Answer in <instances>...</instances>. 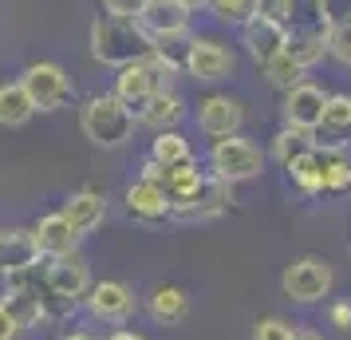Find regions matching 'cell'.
<instances>
[{
    "label": "cell",
    "mask_w": 351,
    "mask_h": 340,
    "mask_svg": "<svg viewBox=\"0 0 351 340\" xmlns=\"http://www.w3.org/2000/svg\"><path fill=\"white\" fill-rule=\"evenodd\" d=\"M80 305L99 324H127L138 313V297H134L127 281H91V289H87Z\"/></svg>",
    "instance_id": "9"
},
{
    "label": "cell",
    "mask_w": 351,
    "mask_h": 340,
    "mask_svg": "<svg viewBox=\"0 0 351 340\" xmlns=\"http://www.w3.org/2000/svg\"><path fill=\"white\" fill-rule=\"evenodd\" d=\"M285 52L304 67V71H312V67L324 64V56H328V36H324V28H308V32H296V36H288Z\"/></svg>",
    "instance_id": "24"
},
{
    "label": "cell",
    "mask_w": 351,
    "mask_h": 340,
    "mask_svg": "<svg viewBox=\"0 0 351 340\" xmlns=\"http://www.w3.org/2000/svg\"><path fill=\"white\" fill-rule=\"evenodd\" d=\"M36 281H40V293L48 301V317L56 308H75L91 289V265L80 249L75 253H64V258H40V269H36Z\"/></svg>",
    "instance_id": "2"
},
{
    "label": "cell",
    "mask_w": 351,
    "mask_h": 340,
    "mask_svg": "<svg viewBox=\"0 0 351 340\" xmlns=\"http://www.w3.org/2000/svg\"><path fill=\"white\" fill-rule=\"evenodd\" d=\"M107 340H146L143 332H130V328H119V332H111Z\"/></svg>",
    "instance_id": "39"
},
{
    "label": "cell",
    "mask_w": 351,
    "mask_h": 340,
    "mask_svg": "<svg viewBox=\"0 0 351 340\" xmlns=\"http://www.w3.org/2000/svg\"><path fill=\"white\" fill-rule=\"evenodd\" d=\"M324 36H328V56L335 64L351 67V16H339Z\"/></svg>",
    "instance_id": "30"
},
{
    "label": "cell",
    "mask_w": 351,
    "mask_h": 340,
    "mask_svg": "<svg viewBox=\"0 0 351 340\" xmlns=\"http://www.w3.org/2000/svg\"><path fill=\"white\" fill-rule=\"evenodd\" d=\"M178 71H182V64H178L174 56H170L166 48H154L150 56H143V60L119 67V76H114V95L123 99L130 111H138L154 91L174 87Z\"/></svg>",
    "instance_id": "4"
},
{
    "label": "cell",
    "mask_w": 351,
    "mask_h": 340,
    "mask_svg": "<svg viewBox=\"0 0 351 340\" xmlns=\"http://www.w3.org/2000/svg\"><path fill=\"white\" fill-rule=\"evenodd\" d=\"M134 20H138V28H143L154 44L170 48L174 40H190L193 12H190V8H182L178 0H146V8Z\"/></svg>",
    "instance_id": "10"
},
{
    "label": "cell",
    "mask_w": 351,
    "mask_h": 340,
    "mask_svg": "<svg viewBox=\"0 0 351 340\" xmlns=\"http://www.w3.org/2000/svg\"><path fill=\"white\" fill-rule=\"evenodd\" d=\"M304 76H308V71H304V67L296 64V60H292L288 52L272 56L269 64H265V80H269L272 87H276V91H292L296 83H304Z\"/></svg>",
    "instance_id": "28"
},
{
    "label": "cell",
    "mask_w": 351,
    "mask_h": 340,
    "mask_svg": "<svg viewBox=\"0 0 351 340\" xmlns=\"http://www.w3.org/2000/svg\"><path fill=\"white\" fill-rule=\"evenodd\" d=\"M292 328L296 324H288L285 317H261L253 324V340H292Z\"/></svg>",
    "instance_id": "32"
},
{
    "label": "cell",
    "mask_w": 351,
    "mask_h": 340,
    "mask_svg": "<svg viewBox=\"0 0 351 340\" xmlns=\"http://www.w3.org/2000/svg\"><path fill=\"white\" fill-rule=\"evenodd\" d=\"M60 340H99V337H91V332H67V337H60Z\"/></svg>",
    "instance_id": "41"
},
{
    "label": "cell",
    "mask_w": 351,
    "mask_h": 340,
    "mask_svg": "<svg viewBox=\"0 0 351 340\" xmlns=\"http://www.w3.org/2000/svg\"><path fill=\"white\" fill-rule=\"evenodd\" d=\"M123 202H127L130 218H138V222H166V218H174L170 194H166L162 186H154V182H143V179L130 182Z\"/></svg>",
    "instance_id": "19"
},
{
    "label": "cell",
    "mask_w": 351,
    "mask_h": 340,
    "mask_svg": "<svg viewBox=\"0 0 351 340\" xmlns=\"http://www.w3.org/2000/svg\"><path fill=\"white\" fill-rule=\"evenodd\" d=\"M209 8L217 12L221 24H237V28L256 16V0H209Z\"/></svg>",
    "instance_id": "31"
},
{
    "label": "cell",
    "mask_w": 351,
    "mask_h": 340,
    "mask_svg": "<svg viewBox=\"0 0 351 340\" xmlns=\"http://www.w3.org/2000/svg\"><path fill=\"white\" fill-rule=\"evenodd\" d=\"M292 340H324L316 332V328H308V324H296V328H292Z\"/></svg>",
    "instance_id": "38"
},
{
    "label": "cell",
    "mask_w": 351,
    "mask_h": 340,
    "mask_svg": "<svg viewBox=\"0 0 351 340\" xmlns=\"http://www.w3.org/2000/svg\"><path fill=\"white\" fill-rule=\"evenodd\" d=\"M182 8H190V12H202V8H209V0H178Z\"/></svg>",
    "instance_id": "40"
},
{
    "label": "cell",
    "mask_w": 351,
    "mask_h": 340,
    "mask_svg": "<svg viewBox=\"0 0 351 340\" xmlns=\"http://www.w3.org/2000/svg\"><path fill=\"white\" fill-rule=\"evenodd\" d=\"M32 265H40L32 234L28 229H0V281H8L12 273H24Z\"/></svg>",
    "instance_id": "21"
},
{
    "label": "cell",
    "mask_w": 351,
    "mask_h": 340,
    "mask_svg": "<svg viewBox=\"0 0 351 340\" xmlns=\"http://www.w3.org/2000/svg\"><path fill=\"white\" fill-rule=\"evenodd\" d=\"M229 206H233V186L221 179H213V174H206V179L197 182V190H190L182 202H174V214L186 218V222H193V218H213V214L229 210Z\"/></svg>",
    "instance_id": "13"
},
{
    "label": "cell",
    "mask_w": 351,
    "mask_h": 340,
    "mask_svg": "<svg viewBox=\"0 0 351 340\" xmlns=\"http://www.w3.org/2000/svg\"><path fill=\"white\" fill-rule=\"evenodd\" d=\"M335 285V273L332 265L324 258H296L285 265V273H280V289H285L288 301H296V305H316L324 301Z\"/></svg>",
    "instance_id": "7"
},
{
    "label": "cell",
    "mask_w": 351,
    "mask_h": 340,
    "mask_svg": "<svg viewBox=\"0 0 351 340\" xmlns=\"http://www.w3.org/2000/svg\"><path fill=\"white\" fill-rule=\"evenodd\" d=\"M209 174L213 179L229 182V186H237V182H253L265 174V150L253 143V139H245V135H225V139H213L209 143Z\"/></svg>",
    "instance_id": "5"
},
{
    "label": "cell",
    "mask_w": 351,
    "mask_h": 340,
    "mask_svg": "<svg viewBox=\"0 0 351 340\" xmlns=\"http://www.w3.org/2000/svg\"><path fill=\"white\" fill-rule=\"evenodd\" d=\"M36 115L28 91L20 87V80H4L0 83V127H24Z\"/></svg>",
    "instance_id": "23"
},
{
    "label": "cell",
    "mask_w": 351,
    "mask_h": 340,
    "mask_svg": "<svg viewBox=\"0 0 351 340\" xmlns=\"http://www.w3.org/2000/svg\"><path fill=\"white\" fill-rule=\"evenodd\" d=\"M103 4H107V16H119V20H134L146 8V0H103Z\"/></svg>",
    "instance_id": "34"
},
{
    "label": "cell",
    "mask_w": 351,
    "mask_h": 340,
    "mask_svg": "<svg viewBox=\"0 0 351 340\" xmlns=\"http://www.w3.org/2000/svg\"><path fill=\"white\" fill-rule=\"evenodd\" d=\"M87 44H91V60L103 67H127L134 60L150 56L154 44L150 36L138 28V20H119V16H95L91 20V32H87Z\"/></svg>",
    "instance_id": "1"
},
{
    "label": "cell",
    "mask_w": 351,
    "mask_h": 340,
    "mask_svg": "<svg viewBox=\"0 0 351 340\" xmlns=\"http://www.w3.org/2000/svg\"><path fill=\"white\" fill-rule=\"evenodd\" d=\"M143 182H154V186H166V166L154 159H146L143 162Z\"/></svg>",
    "instance_id": "35"
},
{
    "label": "cell",
    "mask_w": 351,
    "mask_h": 340,
    "mask_svg": "<svg viewBox=\"0 0 351 340\" xmlns=\"http://www.w3.org/2000/svg\"><path fill=\"white\" fill-rule=\"evenodd\" d=\"M351 190V162L343 150H324V194H343Z\"/></svg>",
    "instance_id": "29"
},
{
    "label": "cell",
    "mask_w": 351,
    "mask_h": 340,
    "mask_svg": "<svg viewBox=\"0 0 351 340\" xmlns=\"http://www.w3.org/2000/svg\"><path fill=\"white\" fill-rule=\"evenodd\" d=\"M288 174H292V182L300 186L304 194H324V150L312 146L308 155L292 159L288 162Z\"/></svg>",
    "instance_id": "25"
},
{
    "label": "cell",
    "mask_w": 351,
    "mask_h": 340,
    "mask_svg": "<svg viewBox=\"0 0 351 340\" xmlns=\"http://www.w3.org/2000/svg\"><path fill=\"white\" fill-rule=\"evenodd\" d=\"M146 159L162 162V166H178V162H193V150L178 131H158V139L150 143V155Z\"/></svg>",
    "instance_id": "27"
},
{
    "label": "cell",
    "mask_w": 351,
    "mask_h": 340,
    "mask_svg": "<svg viewBox=\"0 0 351 340\" xmlns=\"http://www.w3.org/2000/svg\"><path fill=\"white\" fill-rule=\"evenodd\" d=\"M182 71L197 83H217V80H229V76L237 71V56H233L229 44L213 40V36H190V40H186Z\"/></svg>",
    "instance_id": "8"
},
{
    "label": "cell",
    "mask_w": 351,
    "mask_h": 340,
    "mask_svg": "<svg viewBox=\"0 0 351 340\" xmlns=\"http://www.w3.org/2000/svg\"><path fill=\"white\" fill-rule=\"evenodd\" d=\"M245 123V107L229 95H206L197 103V127L206 139H225V135H241Z\"/></svg>",
    "instance_id": "14"
},
{
    "label": "cell",
    "mask_w": 351,
    "mask_h": 340,
    "mask_svg": "<svg viewBox=\"0 0 351 340\" xmlns=\"http://www.w3.org/2000/svg\"><path fill=\"white\" fill-rule=\"evenodd\" d=\"M332 324H335V328H343V332L351 328V305H348V301L332 305Z\"/></svg>",
    "instance_id": "37"
},
{
    "label": "cell",
    "mask_w": 351,
    "mask_h": 340,
    "mask_svg": "<svg viewBox=\"0 0 351 340\" xmlns=\"http://www.w3.org/2000/svg\"><path fill=\"white\" fill-rule=\"evenodd\" d=\"M324 103H328V91L319 83H296L292 91H285V103H280V115H285V127L296 131H316L319 119H324Z\"/></svg>",
    "instance_id": "11"
},
{
    "label": "cell",
    "mask_w": 351,
    "mask_h": 340,
    "mask_svg": "<svg viewBox=\"0 0 351 340\" xmlns=\"http://www.w3.org/2000/svg\"><path fill=\"white\" fill-rule=\"evenodd\" d=\"M312 146H316V139H312V131L280 127V131H276V139H272V159L280 162V166H288L292 159H300V155H308Z\"/></svg>",
    "instance_id": "26"
},
{
    "label": "cell",
    "mask_w": 351,
    "mask_h": 340,
    "mask_svg": "<svg viewBox=\"0 0 351 340\" xmlns=\"http://www.w3.org/2000/svg\"><path fill=\"white\" fill-rule=\"evenodd\" d=\"M288 24H276V20L269 16H253L241 24V44H245V52H249V60H253L256 67H265L272 60V56H280L288 44Z\"/></svg>",
    "instance_id": "12"
},
{
    "label": "cell",
    "mask_w": 351,
    "mask_h": 340,
    "mask_svg": "<svg viewBox=\"0 0 351 340\" xmlns=\"http://www.w3.org/2000/svg\"><path fill=\"white\" fill-rule=\"evenodd\" d=\"M146 313H150L154 324L174 328V324H182L190 317V297H186V289H178V285H154L150 297H146Z\"/></svg>",
    "instance_id": "22"
},
{
    "label": "cell",
    "mask_w": 351,
    "mask_h": 340,
    "mask_svg": "<svg viewBox=\"0 0 351 340\" xmlns=\"http://www.w3.org/2000/svg\"><path fill=\"white\" fill-rule=\"evenodd\" d=\"M28 234H32V245H36V253H40V258H64V253H75V249H80L75 229L67 226V218L60 210L44 214Z\"/></svg>",
    "instance_id": "17"
},
{
    "label": "cell",
    "mask_w": 351,
    "mask_h": 340,
    "mask_svg": "<svg viewBox=\"0 0 351 340\" xmlns=\"http://www.w3.org/2000/svg\"><path fill=\"white\" fill-rule=\"evenodd\" d=\"M312 139H316L319 150H343V146L351 143V95H343V91L328 95L324 119H319V127L312 131Z\"/></svg>",
    "instance_id": "15"
},
{
    "label": "cell",
    "mask_w": 351,
    "mask_h": 340,
    "mask_svg": "<svg viewBox=\"0 0 351 340\" xmlns=\"http://www.w3.org/2000/svg\"><path fill=\"white\" fill-rule=\"evenodd\" d=\"M80 127L95 146L119 150V146H127L130 139H134L138 119H134V111H130L114 91H103V95H91L80 107Z\"/></svg>",
    "instance_id": "3"
},
{
    "label": "cell",
    "mask_w": 351,
    "mask_h": 340,
    "mask_svg": "<svg viewBox=\"0 0 351 340\" xmlns=\"http://www.w3.org/2000/svg\"><path fill=\"white\" fill-rule=\"evenodd\" d=\"M0 340H20V324L8 317V308L0 305Z\"/></svg>",
    "instance_id": "36"
},
{
    "label": "cell",
    "mask_w": 351,
    "mask_h": 340,
    "mask_svg": "<svg viewBox=\"0 0 351 340\" xmlns=\"http://www.w3.org/2000/svg\"><path fill=\"white\" fill-rule=\"evenodd\" d=\"M67 218V226L75 229V238H87V234H95L99 226H103V218H107V198L99 194V190H75V194L64 202V210H60Z\"/></svg>",
    "instance_id": "20"
},
{
    "label": "cell",
    "mask_w": 351,
    "mask_h": 340,
    "mask_svg": "<svg viewBox=\"0 0 351 340\" xmlns=\"http://www.w3.org/2000/svg\"><path fill=\"white\" fill-rule=\"evenodd\" d=\"M20 87L28 91L36 111H64L71 95H75V83L60 64L51 60H40V64H28L20 71Z\"/></svg>",
    "instance_id": "6"
},
{
    "label": "cell",
    "mask_w": 351,
    "mask_h": 340,
    "mask_svg": "<svg viewBox=\"0 0 351 340\" xmlns=\"http://www.w3.org/2000/svg\"><path fill=\"white\" fill-rule=\"evenodd\" d=\"M134 119H138L143 127H150L154 135H158V131H178L182 127V119H186V99L178 95L174 87L154 91V95L134 111Z\"/></svg>",
    "instance_id": "18"
},
{
    "label": "cell",
    "mask_w": 351,
    "mask_h": 340,
    "mask_svg": "<svg viewBox=\"0 0 351 340\" xmlns=\"http://www.w3.org/2000/svg\"><path fill=\"white\" fill-rule=\"evenodd\" d=\"M292 8H296V0H256V16H269L276 24H288Z\"/></svg>",
    "instance_id": "33"
},
{
    "label": "cell",
    "mask_w": 351,
    "mask_h": 340,
    "mask_svg": "<svg viewBox=\"0 0 351 340\" xmlns=\"http://www.w3.org/2000/svg\"><path fill=\"white\" fill-rule=\"evenodd\" d=\"M40 269V265H36ZM0 305L8 308V317L20 324V332H28V328H36V324L48 321V301H44V293H40V281H32L28 285H16V289H4V297H0Z\"/></svg>",
    "instance_id": "16"
}]
</instances>
